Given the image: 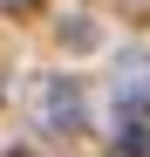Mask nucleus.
Segmentation results:
<instances>
[{"label": "nucleus", "instance_id": "1", "mask_svg": "<svg viewBox=\"0 0 150 157\" xmlns=\"http://www.w3.org/2000/svg\"><path fill=\"white\" fill-rule=\"evenodd\" d=\"M41 116H48V130L75 137V130H82V82H75V75H48V89H41Z\"/></svg>", "mask_w": 150, "mask_h": 157}, {"label": "nucleus", "instance_id": "2", "mask_svg": "<svg viewBox=\"0 0 150 157\" xmlns=\"http://www.w3.org/2000/svg\"><path fill=\"white\" fill-rule=\"evenodd\" d=\"M116 102L123 109H150V55H116Z\"/></svg>", "mask_w": 150, "mask_h": 157}, {"label": "nucleus", "instance_id": "3", "mask_svg": "<svg viewBox=\"0 0 150 157\" xmlns=\"http://www.w3.org/2000/svg\"><path fill=\"white\" fill-rule=\"evenodd\" d=\"M116 157H150V109H123V123H116Z\"/></svg>", "mask_w": 150, "mask_h": 157}, {"label": "nucleus", "instance_id": "4", "mask_svg": "<svg viewBox=\"0 0 150 157\" xmlns=\"http://www.w3.org/2000/svg\"><path fill=\"white\" fill-rule=\"evenodd\" d=\"M62 48H75V55L96 48V21H89V14H68V21H62Z\"/></svg>", "mask_w": 150, "mask_h": 157}, {"label": "nucleus", "instance_id": "5", "mask_svg": "<svg viewBox=\"0 0 150 157\" xmlns=\"http://www.w3.org/2000/svg\"><path fill=\"white\" fill-rule=\"evenodd\" d=\"M0 7H7V14H21V7H34V0H0Z\"/></svg>", "mask_w": 150, "mask_h": 157}, {"label": "nucleus", "instance_id": "6", "mask_svg": "<svg viewBox=\"0 0 150 157\" xmlns=\"http://www.w3.org/2000/svg\"><path fill=\"white\" fill-rule=\"evenodd\" d=\"M7 157H28V150H7Z\"/></svg>", "mask_w": 150, "mask_h": 157}]
</instances>
